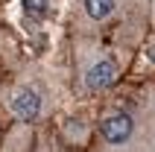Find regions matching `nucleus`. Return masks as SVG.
Segmentation results:
<instances>
[{"label": "nucleus", "instance_id": "f257e3e1", "mask_svg": "<svg viewBox=\"0 0 155 152\" xmlns=\"http://www.w3.org/2000/svg\"><path fill=\"white\" fill-rule=\"evenodd\" d=\"M91 152H155V79L114 94L103 105Z\"/></svg>", "mask_w": 155, "mask_h": 152}, {"label": "nucleus", "instance_id": "f03ea898", "mask_svg": "<svg viewBox=\"0 0 155 152\" xmlns=\"http://www.w3.org/2000/svg\"><path fill=\"white\" fill-rule=\"evenodd\" d=\"M132 47L97 35H70V91L79 100L111 94L135 59Z\"/></svg>", "mask_w": 155, "mask_h": 152}, {"label": "nucleus", "instance_id": "7ed1b4c3", "mask_svg": "<svg viewBox=\"0 0 155 152\" xmlns=\"http://www.w3.org/2000/svg\"><path fill=\"white\" fill-rule=\"evenodd\" d=\"M70 35H97L111 38L138 50L143 41L147 0H70L68 3Z\"/></svg>", "mask_w": 155, "mask_h": 152}, {"label": "nucleus", "instance_id": "20e7f679", "mask_svg": "<svg viewBox=\"0 0 155 152\" xmlns=\"http://www.w3.org/2000/svg\"><path fill=\"white\" fill-rule=\"evenodd\" d=\"M64 91H68V85H64L61 73H56L41 61H32L18 70L15 82L6 94V108L18 123L38 126V123H47L59 111Z\"/></svg>", "mask_w": 155, "mask_h": 152}, {"label": "nucleus", "instance_id": "39448f33", "mask_svg": "<svg viewBox=\"0 0 155 152\" xmlns=\"http://www.w3.org/2000/svg\"><path fill=\"white\" fill-rule=\"evenodd\" d=\"M147 24L149 32H155V0H147Z\"/></svg>", "mask_w": 155, "mask_h": 152}]
</instances>
